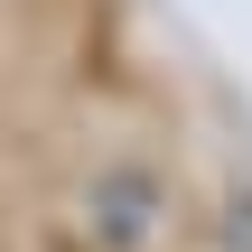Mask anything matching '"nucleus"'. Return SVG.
Returning <instances> with one entry per match:
<instances>
[]
</instances>
